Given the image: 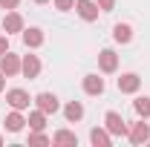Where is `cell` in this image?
Instances as JSON below:
<instances>
[{
	"label": "cell",
	"instance_id": "6da1fadb",
	"mask_svg": "<svg viewBox=\"0 0 150 147\" xmlns=\"http://www.w3.org/2000/svg\"><path fill=\"white\" fill-rule=\"evenodd\" d=\"M104 127L110 130V136H127V130H130V124L121 118V112L110 110L107 115H104Z\"/></svg>",
	"mask_w": 150,
	"mask_h": 147
},
{
	"label": "cell",
	"instance_id": "ffe728a7",
	"mask_svg": "<svg viewBox=\"0 0 150 147\" xmlns=\"http://www.w3.org/2000/svg\"><path fill=\"white\" fill-rule=\"evenodd\" d=\"M29 144H52V139L43 136L40 130H32V133H29Z\"/></svg>",
	"mask_w": 150,
	"mask_h": 147
},
{
	"label": "cell",
	"instance_id": "9c48e42d",
	"mask_svg": "<svg viewBox=\"0 0 150 147\" xmlns=\"http://www.w3.org/2000/svg\"><path fill=\"white\" fill-rule=\"evenodd\" d=\"M0 72L6 75V78L18 75V72H20V58H18V55H12V52L0 55Z\"/></svg>",
	"mask_w": 150,
	"mask_h": 147
},
{
	"label": "cell",
	"instance_id": "ac0fdd59",
	"mask_svg": "<svg viewBox=\"0 0 150 147\" xmlns=\"http://www.w3.org/2000/svg\"><path fill=\"white\" fill-rule=\"evenodd\" d=\"M26 124H29V130H43V127H46V112H43V110H35V112H29Z\"/></svg>",
	"mask_w": 150,
	"mask_h": 147
},
{
	"label": "cell",
	"instance_id": "7402d4cb",
	"mask_svg": "<svg viewBox=\"0 0 150 147\" xmlns=\"http://www.w3.org/2000/svg\"><path fill=\"white\" fill-rule=\"evenodd\" d=\"M95 3H98L101 12H112V9H115V0H95Z\"/></svg>",
	"mask_w": 150,
	"mask_h": 147
},
{
	"label": "cell",
	"instance_id": "ba28073f",
	"mask_svg": "<svg viewBox=\"0 0 150 147\" xmlns=\"http://www.w3.org/2000/svg\"><path fill=\"white\" fill-rule=\"evenodd\" d=\"M26 26H23V18H20L15 9H9L6 12V18H3V32L6 35H15V32H23Z\"/></svg>",
	"mask_w": 150,
	"mask_h": 147
},
{
	"label": "cell",
	"instance_id": "2e32d148",
	"mask_svg": "<svg viewBox=\"0 0 150 147\" xmlns=\"http://www.w3.org/2000/svg\"><path fill=\"white\" fill-rule=\"evenodd\" d=\"M64 115H67V121H81L84 118V104L81 101H69L64 107Z\"/></svg>",
	"mask_w": 150,
	"mask_h": 147
},
{
	"label": "cell",
	"instance_id": "484cf974",
	"mask_svg": "<svg viewBox=\"0 0 150 147\" xmlns=\"http://www.w3.org/2000/svg\"><path fill=\"white\" fill-rule=\"evenodd\" d=\"M35 3H49V0H35Z\"/></svg>",
	"mask_w": 150,
	"mask_h": 147
},
{
	"label": "cell",
	"instance_id": "603a6c76",
	"mask_svg": "<svg viewBox=\"0 0 150 147\" xmlns=\"http://www.w3.org/2000/svg\"><path fill=\"white\" fill-rule=\"evenodd\" d=\"M20 0H0V9H18Z\"/></svg>",
	"mask_w": 150,
	"mask_h": 147
},
{
	"label": "cell",
	"instance_id": "8fae6325",
	"mask_svg": "<svg viewBox=\"0 0 150 147\" xmlns=\"http://www.w3.org/2000/svg\"><path fill=\"white\" fill-rule=\"evenodd\" d=\"M20 37H23V43H26L29 49H38V46L43 43V29L29 26V29H23V32H20Z\"/></svg>",
	"mask_w": 150,
	"mask_h": 147
},
{
	"label": "cell",
	"instance_id": "d4e9b609",
	"mask_svg": "<svg viewBox=\"0 0 150 147\" xmlns=\"http://www.w3.org/2000/svg\"><path fill=\"white\" fill-rule=\"evenodd\" d=\"M3 90H6V75L0 72V92H3Z\"/></svg>",
	"mask_w": 150,
	"mask_h": 147
},
{
	"label": "cell",
	"instance_id": "8992f818",
	"mask_svg": "<svg viewBox=\"0 0 150 147\" xmlns=\"http://www.w3.org/2000/svg\"><path fill=\"white\" fill-rule=\"evenodd\" d=\"M127 136H130L133 144H144V141H150V124H144V121H133L130 130H127Z\"/></svg>",
	"mask_w": 150,
	"mask_h": 147
},
{
	"label": "cell",
	"instance_id": "d6986e66",
	"mask_svg": "<svg viewBox=\"0 0 150 147\" xmlns=\"http://www.w3.org/2000/svg\"><path fill=\"white\" fill-rule=\"evenodd\" d=\"M133 110L139 112V118H150V98L147 95H139V98L133 101Z\"/></svg>",
	"mask_w": 150,
	"mask_h": 147
},
{
	"label": "cell",
	"instance_id": "3957f363",
	"mask_svg": "<svg viewBox=\"0 0 150 147\" xmlns=\"http://www.w3.org/2000/svg\"><path fill=\"white\" fill-rule=\"evenodd\" d=\"M75 12H78V18L87 20V23L98 20V15H101V9H98L95 0H75Z\"/></svg>",
	"mask_w": 150,
	"mask_h": 147
},
{
	"label": "cell",
	"instance_id": "cb8c5ba5",
	"mask_svg": "<svg viewBox=\"0 0 150 147\" xmlns=\"http://www.w3.org/2000/svg\"><path fill=\"white\" fill-rule=\"evenodd\" d=\"M9 52V35H0V55Z\"/></svg>",
	"mask_w": 150,
	"mask_h": 147
},
{
	"label": "cell",
	"instance_id": "7c38bea8",
	"mask_svg": "<svg viewBox=\"0 0 150 147\" xmlns=\"http://www.w3.org/2000/svg\"><path fill=\"white\" fill-rule=\"evenodd\" d=\"M90 141H93L95 147H110L112 144V136L107 127H93L90 130Z\"/></svg>",
	"mask_w": 150,
	"mask_h": 147
},
{
	"label": "cell",
	"instance_id": "44dd1931",
	"mask_svg": "<svg viewBox=\"0 0 150 147\" xmlns=\"http://www.w3.org/2000/svg\"><path fill=\"white\" fill-rule=\"evenodd\" d=\"M55 3V9H61V12H69V9H75V0H52Z\"/></svg>",
	"mask_w": 150,
	"mask_h": 147
},
{
	"label": "cell",
	"instance_id": "4fadbf2b",
	"mask_svg": "<svg viewBox=\"0 0 150 147\" xmlns=\"http://www.w3.org/2000/svg\"><path fill=\"white\" fill-rule=\"evenodd\" d=\"M84 92H87V95H101V92H104V78H98V75H84Z\"/></svg>",
	"mask_w": 150,
	"mask_h": 147
},
{
	"label": "cell",
	"instance_id": "5bb4252c",
	"mask_svg": "<svg viewBox=\"0 0 150 147\" xmlns=\"http://www.w3.org/2000/svg\"><path fill=\"white\" fill-rule=\"evenodd\" d=\"M3 124H6L9 133H20V130L26 127V118L20 115V110H12L9 115H6V121H3Z\"/></svg>",
	"mask_w": 150,
	"mask_h": 147
},
{
	"label": "cell",
	"instance_id": "30bf717a",
	"mask_svg": "<svg viewBox=\"0 0 150 147\" xmlns=\"http://www.w3.org/2000/svg\"><path fill=\"white\" fill-rule=\"evenodd\" d=\"M20 72L26 78H38L40 75V58L38 55H23L20 58Z\"/></svg>",
	"mask_w": 150,
	"mask_h": 147
},
{
	"label": "cell",
	"instance_id": "9a60e30c",
	"mask_svg": "<svg viewBox=\"0 0 150 147\" xmlns=\"http://www.w3.org/2000/svg\"><path fill=\"white\" fill-rule=\"evenodd\" d=\"M112 40H115V43H130V40H133V26H130V23H115Z\"/></svg>",
	"mask_w": 150,
	"mask_h": 147
},
{
	"label": "cell",
	"instance_id": "e0dca14e",
	"mask_svg": "<svg viewBox=\"0 0 150 147\" xmlns=\"http://www.w3.org/2000/svg\"><path fill=\"white\" fill-rule=\"evenodd\" d=\"M52 144H69V147H75L78 144V136L69 133V130H58L55 136H52Z\"/></svg>",
	"mask_w": 150,
	"mask_h": 147
},
{
	"label": "cell",
	"instance_id": "4316f807",
	"mask_svg": "<svg viewBox=\"0 0 150 147\" xmlns=\"http://www.w3.org/2000/svg\"><path fill=\"white\" fill-rule=\"evenodd\" d=\"M0 144H3V136H0Z\"/></svg>",
	"mask_w": 150,
	"mask_h": 147
},
{
	"label": "cell",
	"instance_id": "5b68a950",
	"mask_svg": "<svg viewBox=\"0 0 150 147\" xmlns=\"http://www.w3.org/2000/svg\"><path fill=\"white\" fill-rule=\"evenodd\" d=\"M115 84H118V92L133 95V92H139V87H142V78H139L136 72H124L118 81H115Z\"/></svg>",
	"mask_w": 150,
	"mask_h": 147
},
{
	"label": "cell",
	"instance_id": "52a82bcc",
	"mask_svg": "<svg viewBox=\"0 0 150 147\" xmlns=\"http://www.w3.org/2000/svg\"><path fill=\"white\" fill-rule=\"evenodd\" d=\"M98 69H101V72H115V69H118V55H115V52H112V49H101V52H98Z\"/></svg>",
	"mask_w": 150,
	"mask_h": 147
},
{
	"label": "cell",
	"instance_id": "277c9868",
	"mask_svg": "<svg viewBox=\"0 0 150 147\" xmlns=\"http://www.w3.org/2000/svg\"><path fill=\"white\" fill-rule=\"evenodd\" d=\"M35 107H38V110H43L46 115H52V112L61 110V104H58V95H55V92H38V95H35Z\"/></svg>",
	"mask_w": 150,
	"mask_h": 147
},
{
	"label": "cell",
	"instance_id": "7a4b0ae2",
	"mask_svg": "<svg viewBox=\"0 0 150 147\" xmlns=\"http://www.w3.org/2000/svg\"><path fill=\"white\" fill-rule=\"evenodd\" d=\"M6 101H9V107H12V110H29V104H32V101H35V98H29V92L26 90H18V87H15V90H6Z\"/></svg>",
	"mask_w": 150,
	"mask_h": 147
}]
</instances>
